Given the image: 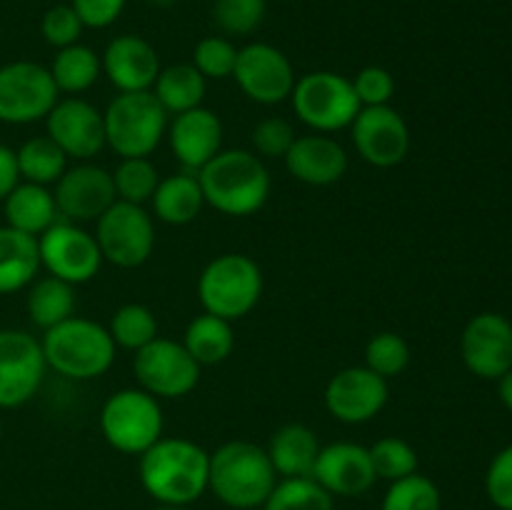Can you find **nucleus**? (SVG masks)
<instances>
[{
  "mask_svg": "<svg viewBox=\"0 0 512 510\" xmlns=\"http://www.w3.org/2000/svg\"><path fill=\"white\" fill-rule=\"evenodd\" d=\"M145 493L160 505L188 508L208 490L210 453L190 438H160L138 455Z\"/></svg>",
  "mask_w": 512,
  "mask_h": 510,
  "instance_id": "nucleus-1",
  "label": "nucleus"
},
{
  "mask_svg": "<svg viewBox=\"0 0 512 510\" xmlns=\"http://www.w3.org/2000/svg\"><path fill=\"white\" fill-rule=\"evenodd\" d=\"M198 183L205 205L223 215L245 218L268 203L273 178L263 158L253 150H220L213 160L198 170Z\"/></svg>",
  "mask_w": 512,
  "mask_h": 510,
  "instance_id": "nucleus-2",
  "label": "nucleus"
},
{
  "mask_svg": "<svg viewBox=\"0 0 512 510\" xmlns=\"http://www.w3.org/2000/svg\"><path fill=\"white\" fill-rule=\"evenodd\" d=\"M275 483L278 473L263 445L250 440H228L210 453L208 490L228 508H263Z\"/></svg>",
  "mask_w": 512,
  "mask_h": 510,
  "instance_id": "nucleus-3",
  "label": "nucleus"
},
{
  "mask_svg": "<svg viewBox=\"0 0 512 510\" xmlns=\"http://www.w3.org/2000/svg\"><path fill=\"white\" fill-rule=\"evenodd\" d=\"M40 348L45 365L70 380L100 378L115 360V343L108 328L78 315L43 330Z\"/></svg>",
  "mask_w": 512,
  "mask_h": 510,
  "instance_id": "nucleus-4",
  "label": "nucleus"
},
{
  "mask_svg": "<svg viewBox=\"0 0 512 510\" xmlns=\"http://www.w3.org/2000/svg\"><path fill=\"white\" fill-rule=\"evenodd\" d=\"M168 118L153 90L118 93L103 110L105 145L120 158H150L168 133Z\"/></svg>",
  "mask_w": 512,
  "mask_h": 510,
  "instance_id": "nucleus-5",
  "label": "nucleus"
},
{
  "mask_svg": "<svg viewBox=\"0 0 512 510\" xmlns=\"http://www.w3.org/2000/svg\"><path fill=\"white\" fill-rule=\"evenodd\" d=\"M263 270L250 255L223 253L210 260L198 278V300L203 313L240 320L260 303Z\"/></svg>",
  "mask_w": 512,
  "mask_h": 510,
  "instance_id": "nucleus-6",
  "label": "nucleus"
},
{
  "mask_svg": "<svg viewBox=\"0 0 512 510\" xmlns=\"http://www.w3.org/2000/svg\"><path fill=\"white\" fill-rule=\"evenodd\" d=\"M163 428L160 400L143 388L115 390L100 408V433L118 453L143 455L163 438Z\"/></svg>",
  "mask_w": 512,
  "mask_h": 510,
  "instance_id": "nucleus-7",
  "label": "nucleus"
},
{
  "mask_svg": "<svg viewBox=\"0 0 512 510\" xmlns=\"http://www.w3.org/2000/svg\"><path fill=\"white\" fill-rule=\"evenodd\" d=\"M293 110L300 123L308 125L313 133H338L350 128L355 115L360 113V100L355 95L353 80L333 70H313L295 80Z\"/></svg>",
  "mask_w": 512,
  "mask_h": 510,
  "instance_id": "nucleus-8",
  "label": "nucleus"
},
{
  "mask_svg": "<svg viewBox=\"0 0 512 510\" xmlns=\"http://www.w3.org/2000/svg\"><path fill=\"white\" fill-rule=\"evenodd\" d=\"M95 243L100 255L118 268H140L155 250L153 215L143 205L115 200L95 220Z\"/></svg>",
  "mask_w": 512,
  "mask_h": 510,
  "instance_id": "nucleus-9",
  "label": "nucleus"
},
{
  "mask_svg": "<svg viewBox=\"0 0 512 510\" xmlns=\"http://www.w3.org/2000/svg\"><path fill=\"white\" fill-rule=\"evenodd\" d=\"M58 100L60 93L45 65L13 60L0 68V123H38L48 118Z\"/></svg>",
  "mask_w": 512,
  "mask_h": 510,
  "instance_id": "nucleus-10",
  "label": "nucleus"
},
{
  "mask_svg": "<svg viewBox=\"0 0 512 510\" xmlns=\"http://www.w3.org/2000/svg\"><path fill=\"white\" fill-rule=\"evenodd\" d=\"M133 373L138 388H143L145 393L155 395L158 400H173L193 393L200 380V365L183 343L158 335L135 353Z\"/></svg>",
  "mask_w": 512,
  "mask_h": 510,
  "instance_id": "nucleus-11",
  "label": "nucleus"
},
{
  "mask_svg": "<svg viewBox=\"0 0 512 510\" xmlns=\"http://www.w3.org/2000/svg\"><path fill=\"white\" fill-rule=\"evenodd\" d=\"M38 250L40 268L70 285L90 283L103 265L95 235L65 218H58L43 235H38Z\"/></svg>",
  "mask_w": 512,
  "mask_h": 510,
  "instance_id": "nucleus-12",
  "label": "nucleus"
},
{
  "mask_svg": "<svg viewBox=\"0 0 512 510\" xmlns=\"http://www.w3.org/2000/svg\"><path fill=\"white\" fill-rule=\"evenodd\" d=\"M40 340L28 330H0V410H13L33 400L45 378Z\"/></svg>",
  "mask_w": 512,
  "mask_h": 510,
  "instance_id": "nucleus-13",
  "label": "nucleus"
},
{
  "mask_svg": "<svg viewBox=\"0 0 512 510\" xmlns=\"http://www.w3.org/2000/svg\"><path fill=\"white\" fill-rule=\"evenodd\" d=\"M233 78L258 105H278L288 100L298 80L288 55L270 43H248L238 48Z\"/></svg>",
  "mask_w": 512,
  "mask_h": 510,
  "instance_id": "nucleus-14",
  "label": "nucleus"
},
{
  "mask_svg": "<svg viewBox=\"0 0 512 510\" xmlns=\"http://www.w3.org/2000/svg\"><path fill=\"white\" fill-rule=\"evenodd\" d=\"M350 138L360 158L373 168H395L410 153V130L393 105L360 108L350 123Z\"/></svg>",
  "mask_w": 512,
  "mask_h": 510,
  "instance_id": "nucleus-15",
  "label": "nucleus"
},
{
  "mask_svg": "<svg viewBox=\"0 0 512 510\" xmlns=\"http://www.w3.org/2000/svg\"><path fill=\"white\" fill-rule=\"evenodd\" d=\"M53 198L60 218L80 225L95 223L118 200V195H115L113 173L103 165L83 160L65 168V173L55 183Z\"/></svg>",
  "mask_w": 512,
  "mask_h": 510,
  "instance_id": "nucleus-16",
  "label": "nucleus"
},
{
  "mask_svg": "<svg viewBox=\"0 0 512 510\" xmlns=\"http://www.w3.org/2000/svg\"><path fill=\"white\" fill-rule=\"evenodd\" d=\"M388 380L365 365H350L328 380L323 393L325 410L345 425H363L380 415L388 403Z\"/></svg>",
  "mask_w": 512,
  "mask_h": 510,
  "instance_id": "nucleus-17",
  "label": "nucleus"
},
{
  "mask_svg": "<svg viewBox=\"0 0 512 510\" xmlns=\"http://www.w3.org/2000/svg\"><path fill=\"white\" fill-rule=\"evenodd\" d=\"M45 135L63 150L68 158L93 160L105 148L103 113L88 100L70 95L55 103L45 118Z\"/></svg>",
  "mask_w": 512,
  "mask_h": 510,
  "instance_id": "nucleus-18",
  "label": "nucleus"
},
{
  "mask_svg": "<svg viewBox=\"0 0 512 510\" xmlns=\"http://www.w3.org/2000/svg\"><path fill=\"white\" fill-rule=\"evenodd\" d=\"M460 355L475 378H503L512 368V323L500 313L470 318L460 335Z\"/></svg>",
  "mask_w": 512,
  "mask_h": 510,
  "instance_id": "nucleus-19",
  "label": "nucleus"
},
{
  "mask_svg": "<svg viewBox=\"0 0 512 510\" xmlns=\"http://www.w3.org/2000/svg\"><path fill=\"white\" fill-rule=\"evenodd\" d=\"M310 478L328 490L330 495H340V498H355V495L368 493L375 485L378 475H375L373 460H370V450L360 443H340L323 445L315 460V468Z\"/></svg>",
  "mask_w": 512,
  "mask_h": 510,
  "instance_id": "nucleus-20",
  "label": "nucleus"
},
{
  "mask_svg": "<svg viewBox=\"0 0 512 510\" xmlns=\"http://www.w3.org/2000/svg\"><path fill=\"white\" fill-rule=\"evenodd\" d=\"M103 73L120 93L153 90L160 70V55L145 38L133 33L115 35L100 55Z\"/></svg>",
  "mask_w": 512,
  "mask_h": 510,
  "instance_id": "nucleus-21",
  "label": "nucleus"
},
{
  "mask_svg": "<svg viewBox=\"0 0 512 510\" xmlns=\"http://www.w3.org/2000/svg\"><path fill=\"white\" fill-rule=\"evenodd\" d=\"M165 135H168L170 150L188 173H198L208 160H213L223 150V123L218 113L205 105L173 115Z\"/></svg>",
  "mask_w": 512,
  "mask_h": 510,
  "instance_id": "nucleus-22",
  "label": "nucleus"
},
{
  "mask_svg": "<svg viewBox=\"0 0 512 510\" xmlns=\"http://www.w3.org/2000/svg\"><path fill=\"white\" fill-rule=\"evenodd\" d=\"M285 168L305 185H333L348 173V153L325 133L298 135L283 158Z\"/></svg>",
  "mask_w": 512,
  "mask_h": 510,
  "instance_id": "nucleus-23",
  "label": "nucleus"
},
{
  "mask_svg": "<svg viewBox=\"0 0 512 510\" xmlns=\"http://www.w3.org/2000/svg\"><path fill=\"white\" fill-rule=\"evenodd\" d=\"M320 448L323 445L313 428L303 423H288L270 435L265 453L278 478H310Z\"/></svg>",
  "mask_w": 512,
  "mask_h": 510,
  "instance_id": "nucleus-24",
  "label": "nucleus"
},
{
  "mask_svg": "<svg viewBox=\"0 0 512 510\" xmlns=\"http://www.w3.org/2000/svg\"><path fill=\"white\" fill-rule=\"evenodd\" d=\"M3 213L5 225L20 230V233L35 235V238L43 235L60 218L53 190L45 185L25 183V180H20L3 200Z\"/></svg>",
  "mask_w": 512,
  "mask_h": 510,
  "instance_id": "nucleus-25",
  "label": "nucleus"
},
{
  "mask_svg": "<svg viewBox=\"0 0 512 510\" xmlns=\"http://www.w3.org/2000/svg\"><path fill=\"white\" fill-rule=\"evenodd\" d=\"M40 270L38 238L0 225V295L28 288Z\"/></svg>",
  "mask_w": 512,
  "mask_h": 510,
  "instance_id": "nucleus-26",
  "label": "nucleus"
},
{
  "mask_svg": "<svg viewBox=\"0 0 512 510\" xmlns=\"http://www.w3.org/2000/svg\"><path fill=\"white\" fill-rule=\"evenodd\" d=\"M153 215L165 225H188L203 210L205 198L200 190L198 175L195 173H175L168 178H160L153 198Z\"/></svg>",
  "mask_w": 512,
  "mask_h": 510,
  "instance_id": "nucleus-27",
  "label": "nucleus"
},
{
  "mask_svg": "<svg viewBox=\"0 0 512 510\" xmlns=\"http://www.w3.org/2000/svg\"><path fill=\"white\" fill-rule=\"evenodd\" d=\"M208 93V80L200 75L193 63H175L160 70L153 85V95L168 110V115L200 108Z\"/></svg>",
  "mask_w": 512,
  "mask_h": 510,
  "instance_id": "nucleus-28",
  "label": "nucleus"
},
{
  "mask_svg": "<svg viewBox=\"0 0 512 510\" xmlns=\"http://www.w3.org/2000/svg\"><path fill=\"white\" fill-rule=\"evenodd\" d=\"M183 345L190 355H193L195 363L203 368V365H218L223 360L230 358V353L235 350V333L233 323L218 315L203 313L198 318H193L185 328Z\"/></svg>",
  "mask_w": 512,
  "mask_h": 510,
  "instance_id": "nucleus-29",
  "label": "nucleus"
},
{
  "mask_svg": "<svg viewBox=\"0 0 512 510\" xmlns=\"http://www.w3.org/2000/svg\"><path fill=\"white\" fill-rule=\"evenodd\" d=\"M25 310H28V318L33 320V325H38L40 330H48L53 325L63 323V320L73 318L75 285L65 283V280L55 278V275L35 278L28 285Z\"/></svg>",
  "mask_w": 512,
  "mask_h": 510,
  "instance_id": "nucleus-30",
  "label": "nucleus"
},
{
  "mask_svg": "<svg viewBox=\"0 0 512 510\" xmlns=\"http://www.w3.org/2000/svg\"><path fill=\"white\" fill-rule=\"evenodd\" d=\"M48 70L53 75L58 93L78 95L93 88L95 80L103 73V65H100V55L93 48L75 43L68 48H60Z\"/></svg>",
  "mask_w": 512,
  "mask_h": 510,
  "instance_id": "nucleus-31",
  "label": "nucleus"
},
{
  "mask_svg": "<svg viewBox=\"0 0 512 510\" xmlns=\"http://www.w3.org/2000/svg\"><path fill=\"white\" fill-rule=\"evenodd\" d=\"M20 180L35 185H55L60 175L68 168V155L48 138V135H33L15 150Z\"/></svg>",
  "mask_w": 512,
  "mask_h": 510,
  "instance_id": "nucleus-32",
  "label": "nucleus"
},
{
  "mask_svg": "<svg viewBox=\"0 0 512 510\" xmlns=\"http://www.w3.org/2000/svg\"><path fill=\"white\" fill-rule=\"evenodd\" d=\"M108 333L113 338L115 348L138 353L150 340L158 338V320H155V313L148 305L125 303L110 318Z\"/></svg>",
  "mask_w": 512,
  "mask_h": 510,
  "instance_id": "nucleus-33",
  "label": "nucleus"
},
{
  "mask_svg": "<svg viewBox=\"0 0 512 510\" xmlns=\"http://www.w3.org/2000/svg\"><path fill=\"white\" fill-rule=\"evenodd\" d=\"M263 510H335V500L313 478H283L275 483Z\"/></svg>",
  "mask_w": 512,
  "mask_h": 510,
  "instance_id": "nucleus-34",
  "label": "nucleus"
},
{
  "mask_svg": "<svg viewBox=\"0 0 512 510\" xmlns=\"http://www.w3.org/2000/svg\"><path fill=\"white\" fill-rule=\"evenodd\" d=\"M113 183L118 200L145 205L158 188L160 173L150 158H120L113 170Z\"/></svg>",
  "mask_w": 512,
  "mask_h": 510,
  "instance_id": "nucleus-35",
  "label": "nucleus"
},
{
  "mask_svg": "<svg viewBox=\"0 0 512 510\" xmlns=\"http://www.w3.org/2000/svg\"><path fill=\"white\" fill-rule=\"evenodd\" d=\"M380 510H443V498L428 475L413 473L388 485Z\"/></svg>",
  "mask_w": 512,
  "mask_h": 510,
  "instance_id": "nucleus-36",
  "label": "nucleus"
},
{
  "mask_svg": "<svg viewBox=\"0 0 512 510\" xmlns=\"http://www.w3.org/2000/svg\"><path fill=\"white\" fill-rule=\"evenodd\" d=\"M368 450L375 475L388 480V483H395V480L418 473V453H415V448L408 440L388 435V438L375 440Z\"/></svg>",
  "mask_w": 512,
  "mask_h": 510,
  "instance_id": "nucleus-37",
  "label": "nucleus"
},
{
  "mask_svg": "<svg viewBox=\"0 0 512 510\" xmlns=\"http://www.w3.org/2000/svg\"><path fill=\"white\" fill-rule=\"evenodd\" d=\"M410 363V345L403 335L383 333L373 335L365 345V368H370L373 373H378L380 378L390 380L395 375L403 373Z\"/></svg>",
  "mask_w": 512,
  "mask_h": 510,
  "instance_id": "nucleus-38",
  "label": "nucleus"
},
{
  "mask_svg": "<svg viewBox=\"0 0 512 510\" xmlns=\"http://www.w3.org/2000/svg\"><path fill=\"white\" fill-rule=\"evenodd\" d=\"M265 13H268L265 0H215L213 3V20L225 38L255 33L263 25Z\"/></svg>",
  "mask_w": 512,
  "mask_h": 510,
  "instance_id": "nucleus-39",
  "label": "nucleus"
},
{
  "mask_svg": "<svg viewBox=\"0 0 512 510\" xmlns=\"http://www.w3.org/2000/svg\"><path fill=\"white\" fill-rule=\"evenodd\" d=\"M235 60H238V48L225 35H208L193 50V65L205 80L233 78Z\"/></svg>",
  "mask_w": 512,
  "mask_h": 510,
  "instance_id": "nucleus-40",
  "label": "nucleus"
},
{
  "mask_svg": "<svg viewBox=\"0 0 512 510\" xmlns=\"http://www.w3.org/2000/svg\"><path fill=\"white\" fill-rule=\"evenodd\" d=\"M295 135V128L280 115H270L263 118L260 123H255V128L250 130V143H253V153L258 158H285V153L290 150Z\"/></svg>",
  "mask_w": 512,
  "mask_h": 510,
  "instance_id": "nucleus-41",
  "label": "nucleus"
},
{
  "mask_svg": "<svg viewBox=\"0 0 512 510\" xmlns=\"http://www.w3.org/2000/svg\"><path fill=\"white\" fill-rule=\"evenodd\" d=\"M83 30V20L78 18V13H75L70 3L53 5V8L45 10L43 20H40V33H43L45 43L58 50L80 43Z\"/></svg>",
  "mask_w": 512,
  "mask_h": 510,
  "instance_id": "nucleus-42",
  "label": "nucleus"
},
{
  "mask_svg": "<svg viewBox=\"0 0 512 510\" xmlns=\"http://www.w3.org/2000/svg\"><path fill=\"white\" fill-rule=\"evenodd\" d=\"M353 88L363 108L390 105L395 95V78L390 75V70L380 68V65H368L353 78Z\"/></svg>",
  "mask_w": 512,
  "mask_h": 510,
  "instance_id": "nucleus-43",
  "label": "nucleus"
},
{
  "mask_svg": "<svg viewBox=\"0 0 512 510\" xmlns=\"http://www.w3.org/2000/svg\"><path fill=\"white\" fill-rule=\"evenodd\" d=\"M485 493L498 510H512V445L490 460L485 473Z\"/></svg>",
  "mask_w": 512,
  "mask_h": 510,
  "instance_id": "nucleus-44",
  "label": "nucleus"
},
{
  "mask_svg": "<svg viewBox=\"0 0 512 510\" xmlns=\"http://www.w3.org/2000/svg\"><path fill=\"white\" fill-rule=\"evenodd\" d=\"M128 0H70L85 28L103 30L123 15Z\"/></svg>",
  "mask_w": 512,
  "mask_h": 510,
  "instance_id": "nucleus-45",
  "label": "nucleus"
},
{
  "mask_svg": "<svg viewBox=\"0 0 512 510\" xmlns=\"http://www.w3.org/2000/svg\"><path fill=\"white\" fill-rule=\"evenodd\" d=\"M20 183L18 160H15V150L0 143V203L8 198L10 190Z\"/></svg>",
  "mask_w": 512,
  "mask_h": 510,
  "instance_id": "nucleus-46",
  "label": "nucleus"
},
{
  "mask_svg": "<svg viewBox=\"0 0 512 510\" xmlns=\"http://www.w3.org/2000/svg\"><path fill=\"white\" fill-rule=\"evenodd\" d=\"M498 395H500V403L512 413V368L503 378H498Z\"/></svg>",
  "mask_w": 512,
  "mask_h": 510,
  "instance_id": "nucleus-47",
  "label": "nucleus"
},
{
  "mask_svg": "<svg viewBox=\"0 0 512 510\" xmlns=\"http://www.w3.org/2000/svg\"><path fill=\"white\" fill-rule=\"evenodd\" d=\"M155 510H188V508H180V505H158Z\"/></svg>",
  "mask_w": 512,
  "mask_h": 510,
  "instance_id": "nucleus-48",
  "label": "nucleus"
},
{
  "mask_svg": "<svg viewBox=\"0 0 512 510\" xmlns=\"http://www.w3.org/2000/svg\"><path fill=\"white\" fill-rule=\"evenodd\" d=\"M0 440H3V420H0Z\"/></svg>",
  "mask_w": 512,
  "mask_h": 510,
  "instance_id": "nucleus-49",
  "label": "nucleus"
}]
</instances>
